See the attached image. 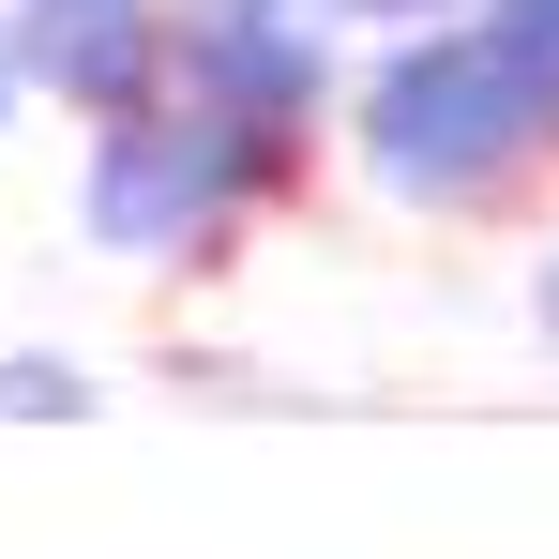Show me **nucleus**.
I'll return each instance as SVG.
<instances>
[{
  "label": "nucleus",
  "mask_w": 559,
  "mask_h": 559,
  "mask_svg": "<svg viewBox=\"0 0 559 559\" xmlns=\"http://www.w3.org/2000/svg\"><path fill=\"white\" fill-rule=\"evenodd\" d=\"M348 167H364L393 212L424 227H530L559 212V106L468 31V15H424V31H378L348 61V106H333Z\"/></svg>",
  "instance_id": "nucleus-1"
},
{
  "label": "nucleus",
  "mask_w": 559,
  "mask_h": 559,
  "mask_svg": "<svg viewBox=\"0 0 559 559\" xmlns=\"http://www.w3.org/2000/svg\"><path fill=\"white\" fill-rule=\"evenodd\" d=\"M302 212L258 136H227L197 92H152L121 121H76V242L121 273H242V242Z\"/></svg>",
  "instance_id": "nucleus-2"
},
{
  "label": "nucleus",
  "mask_w": 559,
  "mask_h": 559,
  "mask_svg": "<svg viewBox=\"0 0 559 559\" xmlns=\"http://www.w3.org/2000/svg\"><path fill=\"white\" fill-rule=\"evenodd\" d=\"M106 378L76 364V348H0V424H92Z\"/></svg>",
  "instance_id": "nucleus-3"
},
{
  "label": "nucleus",
  "mask_w": 559,
  "mask_h": 559,
  "mask_svg": "<svg viewBox=\"0 0 559 559\" xmlns=\"http://www.w3.org/2000/svg\"><path fill=\"white\" fill-rule=\"evenodd\" d=\"M514 302H530V333H545V364H559V212H530V287Z\"/></svg>",
  "instance_id": "nucleus-4"
},
{
  "label": "nucleus",
  "mask_w": 559,
  "mask_h": 559,
  "mask_svg": "<svg viewBox=\"0 0 559 559\" xmlns=\"http://www.w3.org/2000/svg\"><path fill=\"white\" fill-rule=\"evenodd\" d=\"M31 106H46V92H31V31H15V0H0V136H15Z\"/></svg>",
  "instance_id": "nucleus-5"
},
{
  "label": "nucleus",
  "mask_w": 559,
  "mask_h": 559,
  "mask_svg": "<svg viewBox=\"0 0 559 559\" xmlns=\"http://www.w3.org/2000/svg\"><path fill=\"white\" fill-rule=\"evenodd\" d=\"M348 31H424V15H468V0H333Z\"/></svg>",
  "instance_id": "nucleus-6"
},
{
  "label": "nucleus",
  "mask_w": 559,
  "mask_h": 559,
  "mask_svg": "<svg viewBox=\"0 0 559 559\" xmlns=\"http://www.w3.org/2000/svg\"><path fill=\"white\" fill-rule=\"evenodd\" d=\"M15 15H152V0H15Z\"/></svg>",
  "instance_id": "nucleus-7"
}]
</instances>
